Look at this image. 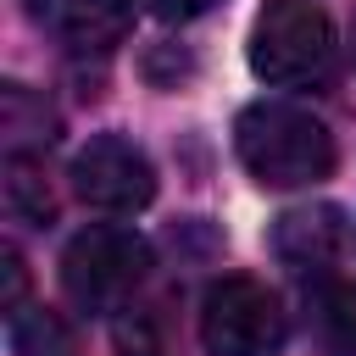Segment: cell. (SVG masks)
<instances>
[{"mask_svg": "<svg viewBox=\"0 0 356 356\" xmlns=\"http://www.w3.org/2000/svg\"><path fill=\"white\" fill-rule=\"evenodd\" d=\"M22 256L17 250H6V312H22Z\"/></svg>", "mask_w": 356, "mask_h": 356, "instance_id": "cell-11", "label": "cell"}, {"mask_svg": "<svg viewBox=\"0 0 356 356\" xmlns=\"http://www.w3.org/2000/svg\"><path fill=\"white\" fill-rule=\"evenodd\" d=\"M150 6H156V17H161V22H189V17L211 11L217 0H150Z\"/></svg>", "mask_w": 356, "mask_h": 356, "instance_id": "cell-10", "label": "cell"}, {"mask_svg": "<svg viewBox=\"0 0 356 356\" xmlns=\"http://www.w3.org/2000/svg\"><path fill=\"white\" fill-rule=\"evenodd\" d=\"M72 184L89 206L100 211H145L156 195V167L150 156L122 139V134H95L78 156H72Z\"/></svg>", "mask_w": 356, "mask_h": 356, "instance_id": "cell-5", "label": "cell"}, {"mask_svg": "<svg viewBox=\"0 0 356 356\" xmlns=\"http://www.w3.org/2000/svg\"><path fill=\"white\" fill-rule=\"evenodd\" d=\"M11 350L17 356H72V334L56 312H11Z\"/></svg>", "mask_w": 356, "mask_h": 356, "instance_id": "cell-8", "label": "cell"}, {"mask_svg": "<svg viewBox=\"0 0 356 356\" xmlns=\"http://www.w3.org/2000/svg\"><path fill=\"white\" fill-rule=\"evenodd\" d=\"M273 250L289 267H300V273L306 267L312 273L334 267L339 250H345V217H339V206H295V211H284L278 228H273Z\"/></svg>", "mask_w": 356, "mask_h": 356, "instance_id": "cell-7", "label": "cell"}, {"mask_svg": "<svg viewBox=\"0 0 356 356\" xmlns=\"http://www.w3.org/2000/svg\"><path fill=\"white\" fill-rule=\"evenodd\" d=\"M234 150L245 172L267 189H306L334 172V134L323 117L289 100H256L234 122Z\"/></svg>", "mask_w": 356, "mask_h": 356, "instance_id": "cell-1", "label": "cell"}, {"mask_svg": "<svg viewBox=\"0 0 356 356\" xmlns=\"http://www.w3.org/2000/svg\"><path fill=\"white\" fill-rule=\"evenodd\" d=\"M334 61V22L312 0H267L250 28V72L273 89L312 83Z\"/></svg>", "mask_w": 356, "mask_h": 356, "instance_id": "cell-2", "label": "cell"}, {"mask_svg": "<svg viewBox=\"0 0 356 356\" xmlns=\"http://www.w3.org/2000/svg\"><path fill=\"white\" fill-rule=\"evenodd\" d=\"M6 206H11V217H22V222H50V211H56V200H50V189H44V178L33 172L28 156H11V161H6Z\"/></svg>", "mask_w": 356, "mask_h": 356, "instance_id": "cell-9", "label": "cell"}, {"mask_svg": "<svg viewBox=\"0 0 356 356\" xmlns=\"http://www.w3.org/2000/svg\"><path fill=\"white\" fill-rule=\"evenodd\" d=\"M328 345H334V356H356V328H345V334H334Z\"/></svg>", "mask_w": 356, "mask_h": 356, "instance_id": "cell-12", "label": "cell"}, {"mask_svg": "<svg viewBox=\"0 0 356 356\" xmlns=\"http://www.w3.org/2000/svg\"><path fill=\"white\" fill-rule=\"evenodd\" d=\"M284 334V300L261 278H222L200 300V345L211 356H273Z\"/></svg>", "mask_w": 356, "mask_h": 356, "instance_id": "cell-4", "label": "cell"}, {"mask_svg": "<svg viewBox=\"0 0 356 356\" xmlns=\"http://www.w3.org/2000/svg\"><path fill=\"white\" fill-rule=\"evenodd\" d=\"M22 6L50 39H61L78 56H89V50L100 56V50L122 44V33L134 22V0H22Z\"/></svg>", "mask_w": 356, "mask_h": 356, "instance_id": "cell-6", "label": "cell"}, {"mask_svg": "<svg viewBox=\"0 0 356 356\" xmlns=\"http://www.w3.org/2000/svg\"><path fill=\"white\" fill-rule=\"evenodd\" d=\"M150 273V245L134 228L95 222L61 256V289L78 312H122Z\"/></svg>", "mask_w": 356, "mask_h": 356, "instance_id": "cell-3", "label": "cell"}]
</instances>
